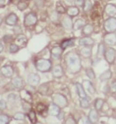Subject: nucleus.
Listing matches in <instances>:
<instances>
[{
    "mask_svg": "<svg viewBox=\"0 0 116 124\" xmlns=\"http://www.w3.org/2000/svg\"><path fill=\"white\" fill-rule=\"evenodd\" d=\"M104 58L109 65L114 64L115 59H116V51L112 48H107L105 50V53H104Z\"/></svg>",
    "mask_w": 116,
    "mask_h": 124,
    "instance_id": "423d86ee",
    "label": "nucleus"
},
{
    "mask_svg": "<svg viewBox=\"0 0 116 124\" xmlns=\"http://www.w3.org/2000/svg\"><path fill=\"white\" fill-rule=\"evenodd\" d=\"M35 124H43V123H42V122H39V121H37Z\"/></svg>",
    "mask_w": 116,
    "mask_h": 124,
    "instance_id": "6e6d98bb",
    "label": "nucleus"
},
{
    "mask_svg": "<svg viewBox=\"0 0 116 124\" xmlns=\"http://www.w3.org/2000/svg\"><path fill=\"white\" fill-rule=\"evenodd\" d=\"M103 106H104V100H102V99H97L96 100V102H95V108H96V109L97 111L101 110L102 108H103Z\"/></svg>",
    "mask_w": 116,
    "mask_h": 124,
    "instance_id": "c85d7f7f",
    "label": "nucleus"
},
{
    "mask_svg": "<svg viewBox=\"0 0 116 124\" xmlns=\"http://www.w3.org/2000/svg\"><path fill=\"white\" fill-rule=\"evenodd\" d=\"M28 43V38L24 34H19L15 39V44H17L19 47H25Z\"/></svg>",
    "mask_w": 116,
    "mask_h": 124,
    "instance_id": "2eb2a0df",
    "label": "nucleus"
},
{
    "mask_svg": "<svg viewBox=\"0 0 116 124\" xmlns=\"http://www.w3.org/2000/svg\"><path fill=\"white\" fill-rule=\"evenodd\" d=\"M103 27L106 32H115L116 31V18L111 17L105 20L103 23Z\"/></svg>",
    "mask_w": 116,
    "mask_h": 124,
    "instance_id": "20e7f679",
    "label": "nucleus"
},
{
    "mask_svg": "<svg viewBox=\"0 0 116 124\" xmlns=\"http://www.w3.org/2000/svg\"><path fill=\"white\" fill-rule=\"evenodd\" d=\"M51 56L53 59L55 60H59L62 56V53H63V49L60 47V46H54L53 48H51Z\"/></svg>",
    "mask_w": 116,
    "mask_h": 124,
    "instance_id": "f8f14e48",
    "label": "nucleus"
},
{
    "mask_svg": "<svg viewBox=\"0 0 116 124\" xmlns=\"http://www.w3.org/2000/svg\"><path fill=\"white\" fill-rule=\"evenodd\" d=\"M51 72H52V75L56 78H60L63 76L64 74V71H63V68L60 66V65H56L54 66L52 69H51Z\"/></svg>",
    "mask_w": 116,
    "mask_h": 124,
    "instance_id": "9b49d317",
    "label": "nucleus"
},
{
    "mask_svg": "<svg viewBox=\"0 0 116 124\" xmlns=\"http://www.w3.org/2000/svg\"><path fill=\"white\" fill-rule=\"evenodd\" d=\"M86 74H87V76H88L90 79H95V78H96V74H95L94 70H93L92 68L87 69V70H86Z\"/></svg>",
    "mask_w": 116,
    "mask_h": 124,
    "instance_id": "f704fd0d",
    "label": "nucleus"
},
{
    "mask_svg": "<svg viewBox=\"0 0 116 124\" xmlns=\"http://www.w3.org/2000/svg\"><path fill=\"white\" fill-rule=\"evenodd\" d=\"M76 88H77V92H78V95L80 98H86L87 97V92L85 91L82 84L76 83Z\"/></svg>",
    "mask_w": 116,
    "mask_h": 124,
    "instance_id": "5701e85b",
    "label": "nucleus"
},
{
    "mask_svg": "<svg viewBox=\"0 0 116 124\" xmlns=\"http://www.w3.org/2000/svg\"><path fill=\"white\" fill-rule=\"evenodd\" d=\"M28 8V2L27 1H20L18 3V9L21 11H24L25 9Z\"/></svg>",
    "mask_w": 116,
    "mask_h": 124,
    "instance_id": "58836bf2",
    "label": "nucleus"
},
{
    "mask_svg": "<svg viewBox=\"0 0 116 124\" xmlns=\"http://www.w3.org/2000/svg\"><path fill=\"white\" fill-rule=\"evenodd\" d=\"M8 99H9V101H10V102L15 103V102L18 100V96H17V95H15V94H11V95H9Z\"/></svg>",
    "mask_w": 116,
    "mask_h": 124,
    "instance_id": "a18cd8bd",
    "label": "nucleus"
},
{
    "mask_svg": "<svg viewBox=\"0 0 116 124\" xmlns=\"http://www.w3.org/2000/svg\"><path fill=\"white\" fill-rule=\"evenodd\" d=\"M1 73L5 77H11L14 74V69L11 66H4L1 68Z\"/></svg>",
    "mask_w": 116,
    "mask_h": 124,
    "instance_id": "dca6fc26",
    "label": "nucleus"
},
{
    "mask_svg": "<svg viewBox=\"0 0 116 124\" xmlns=\"http://www.w3.org/2000/svg\"><path fill=\"white\" fill-rule=\"evenodd\" d=\"M80 45L82 46H93L95 44V40L91 37V36H85V37H82L79 41Z\"/></svg>",
    "mask_w": 116,
    "mask_h": 124,
    "instance_id": "f3484780",
    "label": "nucleus"
},
{
    "mask_svg": "<svg viewBox=\"0 0 116 124\" xmlns=\"http://www.w3.org/2000/svg\"><path fill=\"white\" fill-rule=\"evenodd\" d=\"M104 42L109 46H113L116 44V33L115 32H107L104 35Z\"/></svg>",
    "mask_w": 116,
    "mask_h": 124,
    "instance_id": "6e6552de",
    "label": "nucleus"
},
{
    "mask_svg": "<svg viewBox=\"0 0 116 124\" xmlns=\"http://www.w3.org/2000/svg\"><path fill=\"white\" fill-rule=\"evenodd\" d=\"M1 23H2V19L0 18V25H1Z\"/></svg>",
    "mask_w": 116,
    "mask_h": 124,
    "instance_id": "4d7b16f0",
    "label": "nucleus"
},
{
    "mask_svg": "<svg viewBox=\"0 0 116 124\" xmlns=\"http://www.w3.org/2000/svg\"><path fill=\"white\" fill-rule=\"evenodd\" d=\"M28 116H29V118H30V120L35 124L38 120H37V114H36V112H35V110H30L29 111V113H28Z\"/></svg>",
    "mask_w": 116,
    "mask_h": 124,
    "instance_id": "473e14b6",
    "label": "nucleus"
},
{
    "mask_svg": "<svg viewBox=\"0 0 116 124\" xmlns=\"http://www.w3.org/2000/svg\"><path fill=\"white\" fill-rule=\"evenodd\" d=\"M10 121V117L6 114H0V124H8Z\"/></svg>",
    "mask_w": 116,
    "mask_h": 124,
    "instance_id": "72a5a7b5",
    "label": "nucleus"
},
{
    "mask_svg": "<svg viewBox=\"0 0 116 124\" xmlns=\"http://www.w3.org/2000/svg\"><path fill=\"white\" fill-rule=\"evenodd\" d=\"M57 14H58L57 12H54V13H52V14H51V19H52V21H55V20L58 18V16H56Z\"/></svg>",
    "mask_w": 116,
    "mask_h": 124,
    "instance_id": "8fccbe9b",
    "label": "nucleus"
},
{
    "mask_svg": "<svg viewBox=\"0 0 116 124\" xmlns=\"http://www.w3.org/2000/svg\"><path fill=\"white\" fill-rule=\"evenodd\" d=\"M0 5H5V0H0Z\"/></svg>",
    "mask_w": 116,
    "mask_h": 124,
    "instance_id": "5fc2aeb1",
    "label": "nucleus"
},
{
    "mask_svg": "<svg viewBox=\"0 0 116 124\" xmlns=\"http://www.w3.org/2000/svg\"><path fill=\"white\" fill-rule=\"evenodd\" d=\"M65 63L70 72L77 73L82 69V64L79 55L76 52H69L65 56Z\"/></svg>",
    "mask_w": 116,
    "mask_h": 124,
    "instance_id": "f257e3e1",
    "label": "nucleus"
},
{
    "mask_svg": "<svg viewBox=\"0 0 116 124\" xmlns=\"http://www.w3.org/2000/svg\"><path fill=\"white\" fill-rule=\"evenodd\" d=\"M80 106L83 108H90V101L87 99V98H81L80 100Z\"/></svg>",
    "mask_w": 116,
    "mask_h": 124,
    "instance_id": "7c9ffc66",
    "label": "nucleus"
},
{
    "mask_svg": "<svg viewBox=\"0 0 116 124\" xmlns=\"http://www.w3.org/2000/svg\"><path fill=\"white\" fill-rule=\"evenodd\" d=\"M37 109L39 110V113H42V112L45 110V106H44V105H42V104H39V105H38V107H37Z\"/></svg>",
    "mask_w": 116,
    "mask_h": 124,
    "instance_id": "c03bdc74",
    "label": "nucleus"
},
{
    "mask_svg": "<svg viewBox=\"0 0 116 124\" xmlns=\"http://www.w3.org/2000/svg\"><path fill=\"white\" fill-rule=\"evenodd\" d=\"M112 76V73H111V70H105L104 72H102L99 76V80L100 81H108Z\"/></svg>",
    "mask_w": 116,
    "mask_h": 124,
    "instance_id": "b1692460",
    "label": "nucleus"
},
{
    "mask_svg": "<svg viewBox=\"0 0 116 124\" xmlns=\"http://www.w3.org/2000/svg\"><path fill=\"white\" fill-rule=\"evenodd\" d=\"M38 23V18H37V15L33 12L29 13L25 16V19H24V23L26 26H32V25H35L36 23Z\"/></svg>",
    "mask_w": 116,
    "mask_h": 124,
    "instance_id": "39448f33",
    "label": "nucleus"
},
{
    "mask_svg": "<svg viewBox=\"0 0 116 124\" xmlns=\"http://www.w3.org/2000/svg\"><path fill=\"white\" fill-rule=\"evenodd\" d=\"M94 32V26L92 24H85L83 27V34L85 36H90Z\"/></svg>",
    "mask_w": 116,
    "mask_h": 124,
    "instance_id": "4be33fe9",
    "label": "nucleus"
},
{
    "mask_svg": "<svg viewBox=\"0 0 116 124\" xmlns=\"http://www.w3.org/2000/svg\"><path fill=\"white\" fill-rule=\"evenodd\" d=\"M83 87H84L85 91L88 92L89 94H91V95H94L96 93V88H95L94 84L90 80H87V79L83 80Z\"/></svg>",
    "mask_w": 116,
    "mask_h": 124,
    "instance_id": "1a4fd4ad",
    "label": "nucleus"
},
{
    "mask_svg": "<svg viewBox=\"0 0 116 124\" xmlns=\"http://www.w3.org/2000/svg\"><path fill=\"white\" fill-rule=\"evenodd\" d=\"M52 102L53 104H55L56 106H58L60 108H66L68 106V100L67 98L62 95V94H54L52 96Z\"/></svg>",
    "mask_w": 116,
    "mask_h": 124,
    "instance_id": "7ed1b4c3",
    "label": "nucleus"
},
{
    "mask_svg": "<svg viewBox=\"0 0 116 124\" xmlns=\"http://www.w3.org/2000/svg\"><path fill=\"white\" fill-rule=\"evenodd\" d=\"M12 38H13V36L10 35V34H8V35H5V36L3 37V40H4L5 42H9L10 40H12Z\"/></svg>",
    "mask_w": 116,
    "mask_h": 124,
    "instance_id": "09e8293b",
    "label": "nucleus"
},
{
    "mask_svg": "<svg viewBox=\"0 0 116 124\" xmlns=\"http://www.w3.org/2000/svg\"><path fill=\"white\" fill-rule=\"evenodd\" d=\"M84 2H85V0H75L76 7H83L84 6Z\"/></svg>",
    "mask_w": 116,
    "mask_h": 124,
    "instance_id": "de8ad7c7",
    "label": "nucleus"
},
{
    "mask_svg": "<svg viewBox=\"0 0 116 124\" xmlns=\"http://www.w3.org/2000/svg\"><path fill=\"white\" fill-rule=\"evenodd\" d=\"M26 117V115L22 112H17L15 115H14V119L15 120H24Z\"/></svg>",
    "mask_w": 116,
    "mask_h": 124,
    "instance_id": "ea45409f",
    "label": "nucleus"
},
{
    "mask_svg": "<svg viewBox=\"0 0 116 124\" xmlns=\"http://www.w3.org/2000/svg\"><path fill=\"white\" fill-rule=\"evenodd\" d=\"M56 12L58 14H64L66 12V9L61 5L60 2H57V4H56Z\"/></svg>",
    "mask_w": 116,
    "mask_h": 124,
    "instance_id": "c9c22d12",
    "label": "nucleus"
},
{
    "mask_svg": "<svg viewBox=\"0 0 116 124\" xmlns=\"http://www.w3.org/2000/svg\"><path fill=\"white\" fill-rule=\"evenodd\" d=\"M11 84H12V86H13L15 89L20 90V91L23 90V88H24V82H23V79H22L21 77H19V76L13 78L12 81H11Z\"/></svg>",
    "mask_w": 116,
    "mask_h": 124,
    "instance_id": "ddd939ff",
    "label": "nucleus"
},
{
    "mask_svg": "<svg viewBox=\"0 0 116 124\" xmlns=\"http://www.w3.org/2000/svg\"><path fill=\"white\" fill-rule=\"evenodd\" d=\"M19 50H20V47H19L17 44H15V43H12V44L10 45V47H9V51H10V53H12V54L17 53Z\"/></svg>",
    "mask_w": 116,
    "mask_h": 124,
    "instance_id": "e433bc0d",
    "label": "nucleus"
},
{
    "mask_svg": "<svg viewBox=\"0 0 116 124\" xmlns=\"http://www.w3.org/2000/svg\"><path fill=\"white\" fill-rule=\"evenodd\" d=\"M7 108V104L5 100H0V109H5Z\"/></svg>",
    "mask_w": 116,
    "mask_h": 124,
    "instance_id": "49530a36",
    "label": "nucleus"
},
{
    "mask_svg": "<svg viewBox=\"0 0 116 124\" xmlns=\"http://www.w3.org/2000/svg\"><path fill=\"white\" fill-rule=\"evenodd\" d=\"M109 90L112 93H116V81H112L110 86H109Z\"/></svg>",
    "mask_w": 116,
    "mask_h": 124,
    "instance_id": "37998d69",
    "label": "nucleus"
},
{
    "mask_svg": "<svg viewBox=\"0 0 116 124\" xmlns=\"http://www.w3.org/2000/svg\"><path fill=\"white\" fill-rule=\"evenodd\" d=\"M67 14H68V16L69 17H76V16H78V14H79V9L76 7V6H71V7H69L68 9H67Z\"/></svg>",
    "mask_w": 116,
    "mask_h": 124,
    "instance_id": "393cba45",
    "label": "nucleus"
},
{
    "mask_svg": "<svg viewBox=\"0 0 116 124\" xmlns=\"http://www.w3.org/2000/svg\"><path fill=\"white\" fill-rule=\"evenodd\" d=\"M78 124H92V123L90 122L88 117H81L79 122H78Z\"/></svg>",
    "mask_w": 116,
    "mask_h": 124,
    "instance_id": "79ce46f5",
    "label": "nucleus"
},
{
    "mask_svg": "<svg viewBox=\"0 0 116 124\" xmlns=\"http://www.w3.org/2000/svg\"><path fill=\"white\" fill-rule=\"evenodd\" d=\"M18 17H17V15L15 14V13H11V14H9L7 17H6V19H5V23H6V24H8V25H11V26H15L17 23H18Z\"/></svg>",
    "mask_w": 116,
    "mask_h": 124,
    "instance_id": "9d476101",
    "label": "nucleus"
},
{
    "mask_svg": "<svg viewBox=\"0 0 116 124\" xmlns=\"http://www.w3.org/2000/svg\"><path fill=\"white\" fill-rule=\"evenodd\" d=\"M105 50H106V49H105L104 45H103L102 43H100V44L98 45V47H97V53L98 60L104 57V53H105Z\"/></svg>",
    "mask_w": 116,
    "mask_h": 124,
    "instance_id": "bb28decb",
    "label": "nucleus"
},
{
    "mask_svg": "<svg viewBox=\"0 0 116 124\" xmlns=\"http://www.w3.org/2000/svg\"><path fill=\"white\" fill-rule=\"evenodd\" d=\"M88 119L92 124H95L98 121V113L97 109H91L89 114H88Z\"/></svg>",
    "mask_w": 116,
    "mask_h": 124,
    "instance_id": "a211bd4d",
    "label": "nucleus"
},
{
    "mask_svg": "<svg viewBox=\"0 0 116 124\" xmlns=\"http://www.w3.org/2000/svg\"><path fill=\"white\" fill-rule=\"evenodd\" d=\"M84 11L85 12H89L91 11L92 7H93V4H92V1L91 0H85V2H84Z\"/></svg>",
    "mask_w": 116,
    "mask_h": 124,
    "instance_id": "2f4dec72",
    "label": "nucleus"
},
{
    "mask_svg": "<svg viewBox=\"0 0 116 124\" xmlns=\"http://www.w3.org/2000/svg\"><path fill=\"white\" fill-rule=\"evenodd\" d=\"M27 80H28V83L31 86H37L40 82V77L37 73H30L27 77Z\"/></svg>",
    "mask_w": 116,
    "mask_h": 124,
    "instance_id": "0eeeda50",
    "label": "nucleus"
},
{
    "mask_svg": "<svg viewBox=\"0 0 116 124\" xmlns=\"http://www.w3.org/2000/svg\"><path fill=\"white\" fill-rule=\"evenodd\" d=\"M22 107H23V109L26 110V111H30L32 109V106L28 103V101H23L22 102Z\"/></svg>",
    "mask_w": 116,
    "mask_h": 124,
    "instance_id": "4c0bfd02",
    "label": "nucleus"
},
{
    "mask_svg": "<svg viewBox=\"0 0 116 124\" xmlns=\"http://www.w3.org/2000/svg\"><path fill=\"white\" fill-rule=\"evenodd\" d=\"M85 24H86L85 21H84L83 19H79V20H77V21L74 23V25H73V26H74V29L78 30V29H81V28H83Z\"/></svg>",
    "mask_w": 116,
    "mask_h": 124,
    "instance_id": "cd10ccee",
    "label": "nucleus"
},
{
    "mask_svg": "<svg viewBox=\"0 0 116 124\" xmlns=\"http://www.w3.org/2000/svg\"><path fill=\"white\" fill-rule=\"evenodd\" d=\"M3 50H4V45H3L1 42H0V53H2Z\"/></svg>",
    "mask_w": 116,
    "mask_h": 124,
    "instance_id": "603ef678",
    "label": "nucleus"
},
{
    "mask_svg": "<svg viewBox=\"0 0 116 124\" xmlns=\"http://www.w3.org/2000/svg\"><path fill=\"white\" fill-rule=\"evenodd\" d=\"M62 25L64 28L66 29H72L73 28V22H72V18L69 16H66L65 18H63L62 20Z\"/></svg>",
    "mask_w": 116,
    "mask_h": 124,
    "instance_id": "412c9836",
    "label": "nucleus"
},
{
    "mask_svg": "<svg viewBox=\"0 0 116 124\" xmlns=\"http://www.w3.org/2000/svg\"><path fill=\"white\" fill-rule=\"evenodd\" d=\"M64 1H65L66 3H68V4H72V3H73V0H64Z\"/></svg>",
    "mask_w": 116,
    "mask_h": 124,
    "instance_id": "864d4df0",
    "label": "nucleus"
},
{
    "mask_svg": "<svg viewBox=\"0 0 116 124\" xmlns=\"http://www.w3.org/2000/svg\"><path fill=\"white\" fill-rule=\"evenodd\" d=\"M60 111H61V108L58 106H56L55 104H53V103L48 108V113L50 115H52V116H57L58 114L60 113Z\"/></svg>",
    "mask_w": 116,
    "mask_h": 124,
    "instance_id": "aec40b11",
    "label": "nucleus"
},
{
    "mask_svg": "<svg viewBox=\"0 0 116 124\" xmlns=\"http://www.w3.org/2000/svg\"><path fill=\"white\" fill-rule=\"evenodd\" d=\"M36 68L40 72L50 71L52 69V62L48 59H39L36 62Z\"/></svg>",
    "mask_w": 116,
    "mask_h": 124,
    "instance_id": "f03ea898",
    "label": "nucleus"
},
{
    "mask_svg": "<svg viewBox=\"0 0 116 124\" xmlns=\"http://www.w3.org/2000/svg\"><path fill=\"white\" fill-rule=\"evenodd\" d=\"M81 55L85 59H89L93 55V47L92 46H85L81 49Z\"/></svg>",
    "mask_w": 116,
    "mask_h": 124,
    "instance_id": "4468645a",
    "label": "nucleus"
},
{
    "mask_svg": "<svg viewBox=\"0 0 116 124\" xmlns=\"http://www.w3.org/2000/svg\"><path fill=\"white\" fill-rule=\"evenodd\" d=\"M63 116H64V113H63V112H61V111H60V113H59V114L57 115V117L59 118V119H63Z\"/></svg>",
    "mask_w": 116,
    "mask_h": 124,
    "instance_id": "3c124183",
    "label": "nucleus"
},
{
    "mask_svg": "<svg viewBox=\"0 0 116 124\" xmlns=\"http://www.w3.org/2000/svg\"><path fill=\"white\" fill-rule=\"evenodd\" d=\"M65 124H78V123H77V121L75 120L74 117L69 116V117H67V119L65 120Z\"/></svg>",
    "mask_w": 116,
    "mask_h": 124,
    "instance_id": "a19ab883",
    "label": "nucleus"
},
{
    "mask_svg": "<svg viewBox=\"0 0 116 124\" xmlns=\"http://www.w3.org/2000/svg\"><path fill=\"white\" fill-rule=\"evenodd\" d=\"M48 89H49L48 84L47 83H44L41 86H39V93H40L41 95H48Z\"/></svg>",
    "mask_w": 116,
    "mask_h": 124,
    "instance_id": "c756f323",
    "label": "nucleus"
},
{
    "mask_svg": "<svg viewBox=\"0 0 116 124\" xmlns=\"http://www.w3.org/2000/svg\"><path fill=\"white\" fill-rule=\"evenodd\" d=\"M74 44H75V39L71 38V39H67V40L63 41L60 47L64 50V49H66V48H68V47H72V46H74Z\"/></svg>",
    "mask_w": 116,
    "mask_h": 124,
    "instance_id": "a878e982",
    "label": "nucleus"
},
{
    "mask_svg": "<svg viewBox=\"0 0 116 124\" xmlns=\"http://www.w3.org/2000/svg\"><path fill=\"white\" fill-rule=\"evenodd\" d=\"M104 13L105 15H107L108 17H113L116 15V6L113 5V4H107L105 6V9H104Z\"/></svg>",
    "mask_w": 116,
    "mask_h": 124,
    "instance_id": "6ab92c4d",
    "label": "nucleus"
}]
</instances>
